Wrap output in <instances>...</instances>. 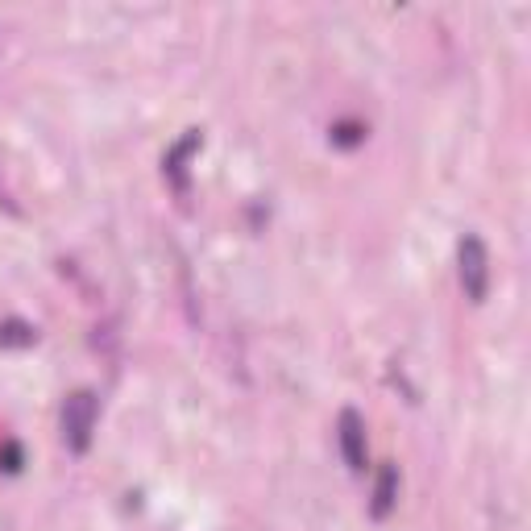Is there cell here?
<instances>
[{
    "label": "cell",
    "instance_id": "277c9868",
    "mask_svg": "<svg viewBox=\"0 0 531 531\" xmlns=\"http://www.w3.org/2000/svg\"><path fill=\"white\" fill-rule=\"evenodd\" d=\"M195 146H200V129H191L183 142L166 154V183L175 187V195L179 200H187V158L195 154Z\"/></svg>",
    "mask_w": 531,
    "mask_h": 531
},
{
    "label": "cell",
    "instance_id": "3957f363",
    "mask_svg": "<svg viewBox=\"0 0 531 531\" xmlns=\"http://www.w3.org/2000/svg\"><path fill=\"white\" fill-rule=\"evenodd\" d=\"M337 436H341V453H345L349 469H366V424H361L357 411H341Z\"/></svg>",
    "mask_w": 531,
    "mask_h": 531
},
{
    "label": "cell",
    "instance_id": "8992f818",
    "mask_svg": "<svg viewBox=\"0 0 531 531\" xmlns=\"http://www.w3.org/2000/svg\"><path fill=\"white\" fill-rule=\"evenodd\" d=\"M38 341V332L30 324H21V320H9V324H0V345H13V349H25V345H34Z\"/></svg>",
    "mask_w": 531,
    "mask_h": 531
},
{
    "label": "cell",
    "instance_id": "5b68a950",
    "mask_svg": "<svg viewBox=\"0 0 531 531\" xmlns=\"http://www.w3.org/2000/svg\"><path fill=\"white\" fill-rule=\"evenodd\" d=\"M395 498H399V469L395 465H382L378 469V486H374V502H370V515L386 519L395 511Z\"/></svg>",
    "mask_w": 531,
    "mask_h": 531
},
{
    "label": "cell",
    "instance_id": "6da1fadb",
    "mask_svg": "<svg viewBox=\"0 0 531 531\" xmlns=\"http://www.w3.org/2000/svg\"><path fill=\"white\" fill-rule=\"evenodd\" d=\"M96 415H100V403H96L92 390H75V395L63 403V444H67L75 457L92 449Z\"/></svg>",
    "mask_w": 531,
    "mask_h": 531
},
{
    "label": "cell",
    "instance_id": "7a4b0ae2",
    "mask_svg": "<svg viewBox=\"0 0 531 531\" xmlns=\"http://www.w3.org/2000/svg\"><path fill=\"white\" fill-rule=\"evenodd\" d=\"M461 287L469 303H486L490 291V249L478 233L461 237Z\"/></svg>",
    "mask_w": 531,
    "mask_h": 531
}]
</instances>
